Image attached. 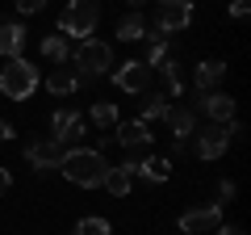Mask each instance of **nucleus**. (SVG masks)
Segmentation results:
<instances>
[{
    "label": "nucleus",
    "mask_w": 251,
    "mask_h": 235,
    "mask_svg": "<svg viewBox=\"0 0 251 235\" xmlns=\"http://www.w3.org/2000/svg\"><path fill=\"white\" fill-rule=\"evenodd\" d=\"M163 118H168V97H163V92H151V97L143 101L138 122H147V126H151V122H163Z\"/></svg>",
    "instance_id": "22"
},
{
    "label": "nucleus",
    "mask_w": 251,
    "mask_h": 235,
    "mask_svg": "<svg viewBox=\"0 0 251 235\" xmlns=\"http://www.w3.org/2000/svg\"><path fill=\"white\" fill-rule=\"evenodd\" d=\"M59 160H63V147L50 143V139H29V143H25V164L34 172H54Z\"/></svg>",
    "instance_id": "10"
},
{
    "label": "nucleus",
    "mask_w": 251,
    "mask_h": 235,
    "mask_svg": "<svg viewBox=\"0 0 251 235\" xmlns=\"http://www.w3.org/2000/svg\"><path fill=\"white\" fill-rule=\"evenodd\" d=\"M193 114H197V118H209L214 126H226V122L234 118V97H230V92H218V88H214V92H201V101H197Z\"/></svg>",
    "instance_id": "9"
},
{
    "label": "nucleus",
    "mask_w": 251,
    "mask_h": 235,
    "mask_svg": "<svg viewBox=\"0 0 251 235\" xmlns=\"http://www.w3.org/2000/svg\"><path fill=\"white\" fill-rule=\"evenodd\" d=\"M222 223V202H209V206H193L180 214V231L184 235H205V231H218Z\"/></svg>",
    "instance_id": "8"
},
{
    "label": "nucleus",
    "mask_w": 251,
    "mask_h": 235,
    "mask_svg": "<svg viewBox=\"0 0 251 235\" xmlns=\"http://www.w3.org/2000/svg\"><path fill=\"white\" fill-rule=\"evenodd\" d=\"M88 114H92V122H97L100 130H113L117 126V105H113V101H92Z\"/></svg>",
    "instance_id": "23"
},
{
    "label": "nucleus",
    "mask_w": 251,
    "mask_h": 235,
    "mask_svg": "<svg viewBox=\"0 0 251 235\" xmlns=\"http://www.w3.org/2000/svg\"><path fill=\"white\" fill-rule=\"evenodd\" d=\"M126 4H134V9H138V4H147V0H126Z\"/></svg>",
    "instance_id": "32"
},
{
    "label": "nucleus",
    "mask_w": 251,
    "mask_h": 235,
    "mask_svg": "<svg viewBox=\"0 0 251 235\" xmlns=\"http://www.w3.org/2000/svg\"><path fill=\"white\" fill-rule=\"evenodd\" d=\"M100 189H109L113 193V198H130V189H134V176H130V172L126 168H109V176H105V185H100Z\"/></svg>",
    "instance_id": "19"
},
{
    "label": "nucleus",
    "mask_w": 251,
    "mask_h": 235,
    "mask_svg": "<svg viewBox=\"0 0 251 235\" xmlns=\"http://www.w3.org/2000/svg\"><path fill=\"white\" fill-rule=\"evenodd\" d=\"M80 72L75 67H54L50 76H46V88H50V97H72V92H80Z\"/></svg>",
    "instance_id": "16"
},
{
    "label": "nucleus",
    "mask_w": 251,
    "mask_h": 235,
    "mask_svg": "<svg viewBox=\"0 0 251 235\" xmlns=\"http://www.w3.org/2000/svg\"><path fill=\"white\" fill-rule=\"evenodd\" d=\"M188 26H193V0H159V9H155V34L159 38L180 34Z\"/></svg>",
    "instance_id": "6"
},
{
    "label": "nucleus",
    "mask_w": 251,
    "mask_h": 235,
    "mask_svg": "<svg viewBox=\"0 0 251 235\" xmlns=\"http://www.w3.org/2000/svg\"><path fill=\"white\" fill-rule=\"evenodd\" d=\"M109 168H113V164H109L105 151H97V147H67L63 160H59V172L72 185H80V189H100L105 176H109Z\"/></svg>",
    "instance_id": "1"
},
{
    "label": "nucleus",
    "mask_w": 251,
    "mask_h": 235,
    "mask_svg": "<svg viewBox=\"0 0 251 235\" xmlns=\"http://www.w3.org/2000/svg\"><path fill=\"white\" fill-rule=\"evenodd\" d=\"M134 176L147 181V185H163L172 176V160H163V155H147V160L134 168Z\"/></svg>",
    "instance_id": "17"
},
{
    "label": "nucleus",
    "mask_w": 251,
    "mask_h": 235,
    "mask_svg": "<svg viewBox=\"0 0 251 235\" xmlns=\"http://www.w3.org/2000/svg\"><path fill=\"white\" fill-rule=\"evenodd\" d=\"M113 84L122 92H147V84H151V67H147L143 59H126L122 67H113Z\"/></svg>",
    "instance_id": "11"
},
{
    "label": "nucleus",
    "mask_w": 251,
    "mask_h": 235,
    "mask_svg": "<svg viewBox=\"0 0 251 235\" xmlns=\"http://www.w3.org/2000/svg\"><path fill=\"white\" fill-rule=\"evenodd\" d=\"M72 235H113V227H109V218H80Z\"/></svg>",
    "instance_id": "25"
},
{
    "label": "nucleus",
    "mask_w": 251,
    "mask_h": 235,
    "mask_svg": "<svg viewBox=\"0 0 251 235\" xmlns=\"http://www.w3.org/2000/svg\"><path fill=\"white\" fill-rule=\"evenodd\" d=\"M97 21H100V4H97V0H67V9H63L59 29H54V34L84 42V38H92Z\"/></svg>",
    "instance_id": "3"
},
{
    "label": "nucleus",
    "mask_w": 251,
    "mask_h": 235,
    "mask_svg": "<svg viewBox=\"0 0 251 235\" xmlns=\"http://www.w3.org/2000/svg\"><path fill=\"white\" fill-rule=\"evenodd\" d=\"M13 135H17V130H13V122H4V118H0V143H9Z\"/></svg>",
    "instance_id": "31"
},
{
    "label": "nucleus",
    "mask_w": 251,
    "mask_h": 235,
    "mask_svg": "<svg viewBox=\"0 0 251 235\" xmlns=\"http://www.w3.org/2000/svg\"><path fill=\"white\" fill-rule=\"evenodd\" d=\"M168 130L172 139H188L193 130H197V114H193V105H168Z\"/></svg>",
    "instance_id": "14"
},
{
    "label": "nucleus",
    "mask_w": 251,
    "mask_h": 235,
    "mask_svg": "<svg viewBox=\"0 0 251 235\" xmlns=\"http://www.w3.org/2000/svg\"><path fill=\"white\" fill-rule=\"evenodd\" d=\"M9 185H13V176H9V168H4V164H0V198H4V193H9Z\"/></svg>",
    "instance_id": "30"
},
{
    "label": "nucleus",
    "mask_w": 251,
    "mask_h": 235,
    "mask_svg": "<svg viewBox=\"0 0 251 235\" xmlns=\"http://www.w3.org/2000/svg\"><path fill=\"white\" fill-rule=\"evenodd\" d=\"M234 193H239V189H234V181H218V198H222V202H230Z\"/></svg>",
    "instance_id": "28"
},
{
    "label": "nucleus",
    "mask_w": 251,
    "mask_h": 235,
    "mask_svg": "<svg viewBox=\"0 0 251 235\" xmlns=\"http://www.w3.org/2000/svg\"><path fill=\"white\" fill-rule=\"evenodd\" d=\"M42 55H46V59H50V63H67V59H72V46H67V38H63V34H46L42 38Z\"/></svg>",
    "instance_id": "20"
},
{
    "label": "nucleus",
    "mask_w": 251,
    "mask_h": 235,
    "mask_svg": "<svg viewBox=\"0 0 251 235\" xmlns=\"http://www.w3.org/2000/svg\"><path fill=\"white\" fill-rule=\"evenodd\" d=\"M147 38H151V46H147V59H143V63L147 67H159L163 63V59H168V38H159V34H147Z\"/></svg>",
    "instance_id": "24"
},
{
    "label": "nucleus",
    "mask_w": 251,
    "mask_h": 235,
    "mask_svg": "<svg viewBox=\"0 0 251 235\" xmlns=\"http://www.w3.org/2000/svg\"><path fill=\"white\" fill-rule=\"evenodd\" d=\"M38 84H42V72L29 63L25 55L9 59V67H0V92L9 101H29L38 92Z\"/></svg>",
    "instance_id": "2"
},
{
    "label": "nucleus",
    "mask_w": 251,
    "mask_h": 235,
    "mask_svg": "<svg viewBox=\"0 0 251 235\" xmlns=\"http://www.w3.org/2000/svg\"><path fill=\"white\" fill-rule=\"evenodd\" d=\"M214 235H247V231H243V227H234V223H218Z\"/></svg>",
    "instance_id": "29"
},
{
    "label": "nucleus",
    "mask_w": 251,
    "mask_h": 235,
    "mask_svg": "<svg viewBox=\"0 0 251 235\" xmlns=\"http://www.w3.org/2000/svg\"><path fill=\"white\" fill-rule=\"evenodd\" d=\"M188 147L197 151V160H218V155L230 147V135H226V126H197L193 130V139H188Z\"/></svg>",
    "instance_id": "7"
},
{
    "label": "nucleus",
    "mask_w": 251,
    "mask_h": 235,
    "mask_svg": "<svg viewBox=\"0 0 251 235\" xmlns=\"http://www.w3.org/2000/svg\"><path fill=\"white\" fill-rule=\"evenodd\" d=\"M247 9H251L247 0H230V17H234V21H243V17H247Z\"/></svg>",
    "instance_id": "27"
},
{
    "label": "nucleus",
    "mask_w": 251,
    "mask_h": 235,
    "mask_svg": "<svg viewBox=\"0 0 251 235\" xmlns=\"http://www.w3.org/2000/svg\"><path fill=\"white\" fill-rule=\"evenodd\" d=\"M21 51H25V26L21 21H0V55L17 59Z\"/></svg>",
    "instance_id": "15"
},
{
    "label": "nucleus",
    "mask_w": 251,
    "mask_h": 235,
    "mask_svg": "<svg viewBox=\"0 0 251 235\" xmlns=\"http://www.w3.org/2000/svg\"><path fill=\"white\" fill-rule=\"evenodd\" d=\"M72 63H75V72H80V80H97V76H105L109 67H113V46L97 42V38H84L72 51Z\"/></svg>",
    "instance_id": "4"
},
{
    "label": "nucleus",
    "mask_w": 251,
    "mask_h": 235,
    "mask_svg": "<svg viewBox=\"0 0 251 235\" xmlns=\"http://www.w3.org/2000/svg\"><path fill=\"white\" fill-rule=\"evenodd\" d=\"M88 135V126H84V114L80 109H54L50 114V143H59L63 151H67V147L72 143H80V139Z\"/></svg>",
    "instance_id": "5"
},
{
    "label": "nucleus",
    "mask_w": 251,
    "mask_h": 235,
    "mask_svg": "<svg viewBox=\"0 0 251 235\" xmlns=\"http://www.w3.org/2000/svg\"><path fill=\"white\" fill-rule=\"evenodd\" d=\"M159 76H163V97H180V92H184V63H180V59H163L159 63Z\"/></svg>",
    "instance_id": "18"
},
{
    "label": "nucleus",
    "mask_w": 251,
    "mask_h": 235,
    "mask_svg": "<svg viewBox=\"0 0 251 235\" xmlns=\"http://www.w3.org/2000/svg\"><path fill=\"white\" fill-rule=\"evenodd\" d=\"M222 80H226V63L222 59H205V63L193 67V88L197 92H214Z\"/></svg>",
    "instance_id": "13"
},
{
    "label": "nucleus",
    "mask_w": 251,
    "mask_h": 235,
    "mask_svg": "<svg viewBox=\"0 0 251 235\" xmlns=\"http://www.w3.org/2000/svg\"><path fill=\"white\" fill-rule=\"evenodd\" d=\"M13 4H17L21 17H34V13H42V9H46V0H13Z\"/></svg>",
    "instance_id": "26"
},
{
    "label": "nucleus",
    "mask_w": 251,
    "mask_h": 235,
    "mask_svg": "<svg viewBox=\"0 0 251 235\" xmlns=\"http://www.w3.org/2000/svg\"><path fill=\"white\" fill-rule=\"evenodd\" d=\"M113 139L117 143L126 147V151H151V126H147V122H117V130H113Z\"/></svg>",
    "instance_id": "12"
},
{
    "label": "nucleus",
    "mask_w": 251,
    "mask_h": 235,
    "mask_svg": "<svg viewBox=\"0 0 251 235\" xmlns=\"http://www.w3.org/2000/svg\"><path fill=\"white\" fill-rule=\"evenodd\" d=\"M117 38H122V42H143V38H147V21L138 17V13L122 17V21H117Z\"/></svg>",
    "instance_id": "21"
}]
</instances>
